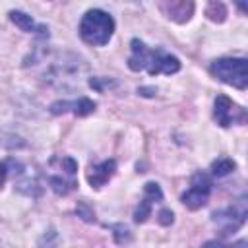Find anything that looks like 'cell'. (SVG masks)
Segmentation results:
<instances>
[{
    "label": "cell",
    "instance_id": "cell-1",
    "mask_svg": "<svg viewBox=\"0 0 248 248\" xmlns=\"http://www.w3.org/2000/svg\"><path fill=\"white\" fill-rule=\"evenodd\" d=\"M87 72L89 68L81 56L74 52H58L48 60L43 78L50 87L62 91H74L83 83Z\"/></svg>",
    "mask_w": 248,
    "mask_h": 248
},
{
    "label": "cell",
    "instance_id": "cell-2",
    "mask_svg": "<svg viewBox=\"0 0 248 248\" xmlns=\"http://www.w3.org/2000/svg\"><path fill=\"white\" fill-rule=\"evenodd\" d=\"M130 48H132V54L128 56V68L132 72L145 70L149 76H157V74L172 76V74H176L180 70V60L174 54L163 50L161 46L147 48L143 41L132 39L130 41Z\"/></svg>",
    "mask_w": 248,
    "mask_h": 248
},
{
    "label": "cell",
    "instance_id": "cell-3",
    "mask_svg": "<svg viewBox=\"0 0 248 248\" xmlns=\"http://www.w3.org/2000/svg\"><path fill=\"white\" fill-rule=\"evenodd\" d=\"M79 37L91 46H105L114 33V19L108 12L93 8L87 10L79 21Z\"/></svg>",
    "mask_w": 248,
    "mask_h": 248
},
{
    "label": "cell",
    "instance_id": "cell-4",
    "mask_svg": "<svg viewBox=\"0 0 248 248\" xmlns=\"http://www.w3.org/2000/svg\"><path fill=\"white\" fill-rule=\"evenodd\" d=\"M48 167L54 170H60V172H50L46 176L50 190L56 196H68L78 186V180H76L78 163H76V159H72L68 155H58V157H52L48 161Z\"/></svg>",
    "mask_w": 248,
    "mask_h": 248
},
{
    "label": "cell",
    "instance_id": "cell-5",
    "mask_svg": "<svg viewBox=\"0 0 248 248\" xmlns=\"http://www.w3.org/2000/svg\"><path fill=\"white\" fill-rule=\"evenodd\" d=\"M209 72L219 81L232 85L240 91L248 87V60L246 58H217L211 62Z\"/></svg>",
    "mask_w": 248,
    "mask_h": 248
},
{
    "label": "cell",
    "instance_id": "cell-6",
    "mask_svg": "<svg viewBox=\"0 0 248 248\" xmlns=\"http://www.w3.org/2000/svg\"><path fill=\"white\" fill-rule=\"evenodd\" d=\"M211 190H213V178H211L207 172L198 170V172L192 174V178H190V188L180 196V202H182L188 209L196 211V209H200V207H203V205L207 203Z\"/></svg>",
    "mask_w": 248,
    "mask_h": 248
},
{
    "label": "cell",
    "instance_id": "cell-7",
    "mask_svg": "<svg viewBox=\"0 0 248 248\" xmlns=\"http://www.w3.org/2000/svg\"><path fill=\"white\" fill-rule=\"evenodd\" d=\"M248 215V207H246V198H240L238 202H234L232 205L219 209L213 213V223L219 225L221 229V236H227L231 232H234L236 229H240L246 221Z\"/></svg>",
    "mask_w": 248,
    "mask_h": 248
},
{
    "label": "cell",
    "instance_id": "cell-8",
    "mask_svg": "<svg viewBox=\"0 0 248 248\" xmlns=\"http://www.w3.org/2000/svg\"><path fill=\"white\" fill-rule=\"evenodd\" d=\"M213 118L219 126L229 128L231 124H244L246 122V110L238 107L232 99L227 95H217L213 103Z\"/></svg>",
    "mask_w": 248,
    "mask_h": 248
},
{
    "label": "cell",
    "instance_id": "cell-9",
    "mask_svg": "<svg viewBox=\"0 0 248 248\" xmlns=\"http://www.w3.org/2000/svg\"><path fill=\"white\" fill-rule=\"evenodd\" d=\"M95 101L87 99V97H79L78 101H56L50 105V112L52 114H62V112H74L76 116H87L95 110Z\"/></svg>",
    "mask_w": 248,
    "mask_h": 248
},
{
    "label": "cell",
    "instance_id": "cell-10",
    "mask_svg": "<svg viewBox=\"0 0 248 248\" xmlns=\"http://www.w3.org/2000/svg\"><path fill=\"white\" fill-rule=\"evenodd\" d=\"M116 172V161L114 159H107L99 165H93L87 172V182L91 184V188H103L110 178L112 174Z\"/></svg>",
    "mask_w": 248,
    "mask_h": 248
},
{
    "label": "cell",
    "instance_id": "cell-11",
    "mask_svg": "<svg viewBox=\"0 0 248 248\" xmlns=\"http://www.w3.org/2000/svg\"><path fill=\"white\" fill-rule=\"evenodd\" d=\"M8 16H10L12 23H16L21 31H25V33H35V35H39V37H48V27H45V25H41V23H35L33 17L27 16L25 12L12 10Z\"/></svg>",
    "mask_w": 248,
    "mask_h": 248
},
{
    "label": "cell",
    "instance_id": "cell-12",
    "mask_svg": "<svg viewBox=\"0 0 248 248\" xmlns=\"http://www.w3.org/2000/svg\"><path fill=\"white\" fill-rule=\"evenodd\" d=\"M159 8L167 14L169 19H174L178 23L190 19V16L194 12V4L192 2H170V4L169 2H161Z\"/></svg>",
    "mask_w": 248,
    "mask_h": 248
},
{
    "label": "cell",
    "instance_id": "cell-13",
    "mask_svg": "<svg viewBox=\"0 0 248 248\" xmlns=\"http://www.w3.org/2000/svg\"><path fill=\"white\" fill-rule=\"evenodd\" d=\"M234 169H236V163H234L232 159H229V157H221V159H217V161L211 163V174L217 176V178L227 176V174L232 172Z\"/></svg>",
    "mask_w": 248,
    "mask_h": 248
},
{
    "label": "cell",
    "instance_id": "cell-14",
    "mask_svg": "<svg viewBox=\"0 0 248 248\" xmlns=\"http://www.w3.org/2000/svg\"><path fill=\"white\" fill-rule=\"evenodd\" d=\"M143 198L149 200L151 203H159L163 200V190L157 182H145L143 186Z\"/></svg>",
    "mask_w": 248,
    "mask_h": 248
},
{
    "label": "cell",
    "instance_id": "cell-15",
    "mask_svg": "<svg viewBox=\"0 0 248 248\" xmlns=\"http://www.w3.org/2000/svg\"><path fill=\"white\" fill-rule=\"evenodd\" d=\"M205 14H207V17L211 19V21H223L225 19V16H227V8H225V4H221V2H211V4H207V10H205Z\"/></svg>",
    "mask_w": 248,
    "mask_h": 248
},
{
    "label": "cell",
    "instance_id": "cell-16",
    "mask_svg": "<svg viewBox=\"0 0 248 248\" xmlns=\"http://www.w3.org/2000/svg\"><path fill=\"white\" fill-rule=\"evenodd\" d=\"M151 207H153V203L149 202V200H141L140 202V205H138V209L134 211V221L136 223H145L147 221V217L151 215Z\"/></svg>",
    "mask_w": 248,
    "mask_h": 248
},
{
    "label": "cell",
    "instance_id": "cell-17",
    "mask_svg": "<svg viewBox=\"0 0 248 248\" xmlns=\"http://www.w3.org/2000/svg\"><path fill=\"white\" fill-rule=\"evenodd\" d=\"M89 85H91L95 91L103 93L107 87H116V81H112V79H108V78H91V79H89Z\"/></svg>",
    "mask_w": 248,
    "mask_h": 248
},
{
    "label": "cell",
    "instance_id": "cell-18",
    "mask_svg": "<svg viewBox=\"0 0 248 248\" xmlns=\"http://www.w3.org/2000/svg\"><path fill=\"white\" fill-rule=\"evenodd\" d=\"M110 229L114 231V240L118 242V244H124V242H128L130 240V231L124 227V225H110Z\"/></svg>",
    "mask_w": 248,
    "mask_h": 248
},
{
    "label": "cell",
    "instance_id": "cell-19",
    "mask_svg": "<svg viewBox=\"0 0 248 248\" xmlns=\"http://www.w3.org/2000/svg\"><path fill=\"white\" fill-rule=\"evenodd\" d=\"M157 221H159L163 227H169V225H172L174 215H172V211H170V209H161V211L157 213Z\"/></svg>",
    "mask_w": 248,
    "mask_h": 248
},
{
    "label": "cell",
    "instance_id": "cell-20",
    "mask_svg": "<svg viewBox=\"0 0 248 248\" xmlns=\"http://www.w3.org/2000/svg\"><path fill=\"white\" fill-rule=\"evenodd\" d=\"M8 174H10V159L4 161V163H0V186H4Z\"/></svg>",
    "mask_w": 248,
    "mask_h": 248
},
{
    "label": "cell",
    "instance_id": "cell-21",
    "mask_svg": "<svg viewBox=\"0 0 248 248\" xmlns=\"http://www.w3.org/2000/svg\"><path fill=\"white\" fill-rule=\"evenodd\" d=\"M78 213H79V215H81L85 221H89V223H93V221H95V215H93V211H89L85 205H79V207H78Z\"/></svg>",
    "mask_w": 248,
    "mask_h": 248
},
{
    "label": "cell",
    "instance_id": "cell-22",
    "mask_svg": "<svg viewBox=\"0 0 248 248\" xmlns=\"http://www.w3.org/2000/svg\"><path fill=\"white\" fill-rule=\"evenodd\" d=\"M138 93H141V95H145V97H151L153 93H157V89H155V87H140Z\"/></svg>",
    "mask_w": 248,
    "mask_h": 248
},
{
    "label": "cell",
    "instance_id": "cell-23",
    "mask_svg": "<svg viewBox=\"0 0 248 248\" xmlns=\"http://www.w3.org/2000/svg\"><path fill=\"white\" fill-rule=\"evenodd\" d=\"M221 248H246V240H238V242L232 244V246H223V244H221Z\"/></svg>",
    "mask_w": 248,
    "mask_h": 248
}]
</instances>
